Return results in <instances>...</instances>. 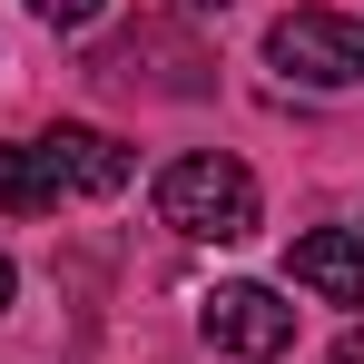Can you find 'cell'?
I'll return each instance as SVG.
<instances>
[{
  "label": "cell",
  "instance_id": "obj_1",
  "mask_svg": "<svg viewBox=\"0 0 364 364\" xmlns=\"http://www.w3.org/2000/svg\"><path fill=\"white\" fill-rule=\"evenodd\" d=\"M256 168L246 158H227V148H197V158H168L158 168V217L178 227V237H197V246H237V237H256Z\"/></svg>",
  "mask_w": 364,
  "mask_h": 364
},
{
  "label": "cell",
  "instance_id": "obj_2",
  "mask_svg": "<svg viewBox=\"0 0 364 364\" xmlns=\"http://www.w3.org/2000/svg\"><path fill=\"white\" fill-rule=\"evenodd\" d=\"M266 69H286L296 89H364V20H345V10H286L266 30Z\"/></svg>",
  "mask_w": 364,
  "mask_h": 364
},
{
  "label": "cell",
  "instance_id": "obj_3",
  "mask_svg": "<svg viewBox=\"0 0 364 364\" xmlns=\"http://www.w3.org/2000/svg\"><path fill=\"white\" fill-rule=\"evenodd\" d=\"M197 325H207V345L237 364H276L296 345V305L276 296V286H217V296L197 305Z\"/></svg>",
  "mask_w": 364,
  "mask_h": 364
},
{
  "label": "cell",
  "instance_id": "obj_4",
  "mask_svg": "<svg viewBox=\"0 0 364 364\" xmlns=\"http://www.w3.org/2000/svg\"><path fill=\"white\" fill-rule=\"evenodd\" d=\"M40 158H50V178H60V197L79 187V197H119L128 178H138V158H128L109 128H79V119H60L50 138H40Z\"/></svg>",
  "mask_w": 364,
  "mask_h": 364
},
{
  "label": "cell",
  "instance_id": "obj_5",
  "mask_svg": "<svg viewBox=\"0 0 364 364\" xmlns=\"http://www.w3.org/2000/svg\"><path fill=\"white\" fill-rule=\"evenodd\" d=\"M286 276L305 296H325V305H364V237L355 227H305L296 256H286Z\"/></svg>",
  "mask_w": 364,
  "mask_h": 364
},
{
  "label": "cell",
  "instance_id": "obj_6",
  "mask_svg": "<svg viewBox=\"0 0 364 364\" xmlns=\"http://www.w3.org/2000/svg\"><path fill=\"white\" fill-rule=\"evenodd\" d=\"M50 207H60V178H50L40 138L30 148H0V217H50Z\"/></svg>",
  "mask_w": 364,
  "mask_h": 364
},
{
  "label": "cell",
  "instance_id": "obj_7",
  "mask_svg": "<svg viewBox=\"0 0 364 364\" xmlns=\"http://www.w3.org/2000/svg\"><path fill=\"white\" fill-rule=\"evenodd\" d=\"M30 10H40V20H50V30H89V20H99V10H109V0H30Z\"/></svg>",
  "mask_w": 364,
  "mask_h": 364
},
{
  "label": "cell",
  "instance_id": "obj_8",
  "mask_svg": "<svg viewBox=\"0 0 364 364\" xmlns=\"http://www.w3.org/2000/svg\"><path fill=\"white\" fill-rule=\"evenodd\" d=\"M335 364H364V325H345V335H335Z\"/></svg>",
  "mask_w": 364,
  "mask_h": 364
},
{
  "label": "cell",
  "instance_id": "obj_9",
  "mask_svg": "<svg viewBox=\"0 0 364 364\" xmlns=\"http://www.w3.org/2000/svg\"><path fill=\"white\" fill-rule=\"evenodd\" d=\"M187 20H227V0H187Z\"/></svg>",
  "mask_w": 364,
  "mask_h": 364
},
{
  "label": "cell",
  "instance_id": "obj_10",
  "mask_svg": "<svg viewBox=\"0 0 364 364\" xmlns=\"http://www.w3.org/2000/svg\"><path fill=\"white\" fill-rule=\"evenodd\" d=\"M10 286H20V276H10V256H0V315H10Z\"/></svg>",
  "mask_w": 364,
  "mask_h": 364
}]
</instances>
